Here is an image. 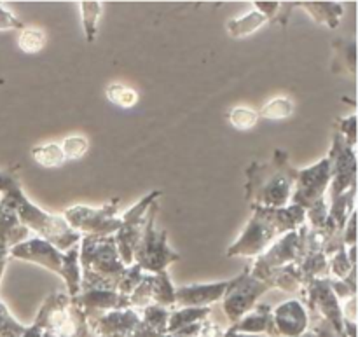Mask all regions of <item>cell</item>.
I'll return each mask as SVG.
<instances>
[{"label": "cell", "instance_id": "cell-1", "mask_svg": "<svg viewBox=\"0 0 358 337\" xmlns=\"http://www.w3.org/2000/svg\"><path fill=\"white\" fill-rule=\"evenodd\" d=\"M306 213L304 208L294 205L289 210L259 208L254 219L250 220L245 229L243 236L236 241L234 247L229 248V255H255L264 250L273 238L278 236L283 231L294 229L304 220Z\"/></svg>", "mask_w": 358, "mask_h": 337}, {"label": "cell", "instance_id": "cell-2", "mask_svg": "<svg viewBox=\"0 0 358 337\" xmlns=\"http://www.w3.org/2000/svg\"><path fill=\"white\" fill-rule=\"evenodd\" d=\"M10 254L17 259L37 262V264L45 266L51 271L59 273L63 278L69 282V289L72 296H76L79 290V266H77V257H79V248H73L66 255L56 250L55 245L48 243L45 240H30L27 243L16 245L10 250Z\"/></svg>", "mask_w": 358, "mask_h": 337}, {"label": "cell", "instance_id": "cell-3", "mask_svg": "<svg viewBox=\"0 0 358 337\" xmlns=\"http://www.w3.org/2000/svg\"><path fill=\"white\" fill-rule=\"evenodd\" d=\"M266 289H268V285L264 282L254 278V276H248L247 273L238 280H234V282L227 283V292L224 294V311H226V317L233 324L240 322L254 308L257 297Z\"/></svg>", "mask_w": 358, "mask_h": 337}, {"label": "cell", "instance_id": "cell-4", "mask_svg": "<svg viewBox=\"0 0 358 337\" xmlns=\"http://www.w3.org/2000/svg\"><path fill=\"white\" fill-rule=\"evenodd\" d=\"M152 219L154 215H150L149 224L145 226V234L140 236L138 245H136L135 248V254L136 259H138L140 268L161 273L164 269V266H166L168 262L178 259V255L173 254V252L166 247V241H164L166 233H154Z\"/></svg>", "mask_w": 358, "mask_h": 337}, {"label": "cell", "instance_id": "cell-5", "mask_svg": "<svg viewBox=\"0 0 358 337\" xmlns=\"http://www.w3.org/2000/svg\"><path fill=\"white\" fill-rule=\"evenodd\" d=\"M115 205L117 203L114 201L112 205H107L98 210L86 208V206H76V208L66 210L65 217L77 229L80 227V229L94 233V236H100V234H107L115 229H121L122 220L114 217Z\"/></svg>", "mask_w": 358, "mask_h": 337}, {"label": "cell", "instance_id": "cell-6", "mask_svg": "<svg viewBox=\"0 0 358 337\" xmlns=\"http://www.w3.org/2000/svg\"><path fill=\"white\" fill-rule=\"evenodd\" d=\"M332 178V168L331 159H324L318 163L317 166L308 168L299 175V182H297V191L294 194V201L297 206L304 208V206L317 205L322 199L325 187H327L329 180Z\"/></svg>", "mask_w": 358, "mask_h": 337}, {"label": "cell", "instance_id": "cell-7", "mask_svg": "<svg viewBox=\"0 0 358 337\" xmlns=\"http://www.w3.org/2000/svg\"><path fill=\"white\" fill-rule=\"evenodd\" d=\"M273 324L278 337H299L308 331L310 318L297 301H289L273 311Z\"/></svg>", "mask_w": 358, "mask_h": 337}, {"label": "cell", "instance_id": "cell-8", "mask_svg": "<svg viewBox=\"0 0 358 337\" xmlns=\"http://www.w3.org/2000/svg\"><path fill=\"white\" fill-rule=\"evenodd\" d=\"M299 248H301V241H299V238H297V234L296 233L287 234L283 240H280L278 243H276L275 247H273L271 250H269L268 254H266L264 257L257 262V266H255V271L252 276L257 280L261 278V276L264 278V276L268 275L273 268H278V266L294 261V259L297 257V252H299Z\"/></svg>", "mask_w": 358, "mask_h": 337}, {"label": "cell", "instance_id": "cell-9", "mask_svg": "<svg viewBox=\"0 0 358 337\" xmlns=\"http://www.w3.org/2000/svg\"><path fill=\"white\" fill-rule=\"evenodd\" d=\"M227 283H217V285H196L182 287L175 290V304L184 308H205L224 297Z\"/></svg>", "mask_w": 358, "mask_h": 337}, {"label": "cell", "instance_id": "cell-10", "mask_svg": "<svg viewBox=\"0 0 358 337\" xmlns=\"http://www.w3.org/2000/svg\"><path fill=\"white\" fill-rule=\"evenodd\" d=\"M231 332H238V334H268L269 337H278L275 331V324H273V311L268 306H257L254 311L236 322Z\"/></svg>", "mask_w": 358, "mask_h": 337}, {"label": "cell", "instance_id": "cell-11", "mask_svg": "<svg viewBox=\"0 0 358 337\" xmlns=\"http://www.w3.org/2000/svg\"><path fill=\"white\" fill-rule=\"evenodd\" d=\"M208 315H210L208 308H184V310L170 313V318H168L166 334H173V332L180 331V329L189 327V325L206 320V317H208Z\"/></svg>", "mask_w": 358, "mask_h": 337}, {"label": "cell", "instance_id": "cell-12", "mask_svg": "<svg viewBox=\"0 0 358 337\" xmlns=\"http://www.w3.org/2000/svg\"><path fill=\"white\" fill-rule=\"evenodd\" d=\"M268 21V17L264 14H261L259 10H252L247 16L240 17V20L229 21L227 24V30H229L231 37H245V35H250L257 30L259 27Z\"/></svg>", "mask_w": 358, "mask_h": 337}, {"label": "cell", "instance_id": "cell-13", "mask_svg": "<svg viewBox=\"0 0 358 337\" xmlns=\"http://www.w3.org/2000/svg\"><path fill=\"white\" fill-rule=\"evenodd\" d=\"M150 299L156 301L161 308L173 306L175 304V289L168 280V275L161 271L159 275L152 278V292H150Z\"/></svg>", "mask_w": 358, "mask_h": 337}, {"label": "cell", "instance_id": "cell-14", "mask_svg": "<svg viewBox=\"0 0 358 337\" xmlns=\"http://www.w3.org/2000/svg\"><path fill=\"white\" fill-rule=\"evenodd\" d=\"M303 7L306 10H310L311 14L315 16V20L318 21H324L325 24L329 27H336L339 23V17H341L343 13V7L338 6V3H303Z\"/></svg>", "mask_w": 358, "mask_h": 337}, {"label": "cell", "instance_id": "cell-15", "mask_svg": "<svg viewBox=\"0 0 358 337\" xmlns=\"http://www.w3.org/2000/svg\"><path fill=\"white\" fill-rule=\"evenodd\" d=\"M31 156L37 161L38 164H42L44 168H56L62 166L63 161H65V156L62 152V147L56 145V143H48V145L35 147L31 150Z\"/></svg>", "mask_w": 358, "mask_h": 337}, {"label": "cell", "instance_id": "cell-16", "mask_svg": "<svg viewBox=\"0 0 358 337\" xmlns=\"http://www.w3.org/2000/svg\"><path fill=\"white\" fill-rule=\"evenodd\" d=\"M107 96L115 105H121V107L126 108L133 107L138 101V94L135 91L126 86H119V84H112V86L107 87Z\"/></svg>", "mask_w": 358, "mask_h": 337}, {"label": "cell", "instance_id": "cell-17", "mask_svg": "<svg viewBox=\"0 0 358 337\" xmlns=\"http://www.w3.org/2000/svg\"><path fill=\"white\" fill-rule=\"evenodd\" d=\"M80 10L84 16V28H86L87 42L94 38V31H96V21L100 16L101 6L100 2H83L80 3Z\"/></svg>", "mask_w": 358, "mask_h": 337}, {"label": "cell", "instance_id": "cell-18", "mask_svg": "<svg viewBox=\"0 0 358 337\" xmlns=\"http://www.w3.org/2000/svg\"><path fill=\"white\" fill-rule=\"evenodd\" d=\"M292 114V101L287 100V98H276L271 100L268 105H264V108L261 110L262 117L268 119H285Z\"/></svg>", "mask_w": 358, "mask_h": 337}, {"label": "cell", "instance_id": "cell-19", "mask_svg": "<svg viewBox=\"0 0 358 337\" xmlns=\"http://www.w3.org/2000/svg\"><path fill=\"white\" fill-rule=\"evenodd\" d=\"M45 35L42 30H35V28H28L23 30L20 37V48L24 52H37L44 48Z\"/></svg>", "mask_w": 358, "mask_h": 337}, {"label": "cell", "instance_id": "cell-20", "mask_svg": "<svg viewBox=\"0 0 358 337\" xmlns=\"http://www.w3.org/2000/svg\"><path fill=\"white\" fill-rule=\"evenodd\" d=\"M259 114L250 108H234L229 114V121L238 129H250L257 124Z\"/></svg>", "mask_w": 358, "mask_h": 337}, {"label": "cell", "instance_id": "cell-21", "mask_svg": "<svg viewBox=\"0 0 358 337\" xmlns=\"http://www.w3.org/2000/svg\"><path fill=\"white\" fill-rule=\"evenodd\" d=\"M62 152L65 159H79L86 154L87 150V140L83 136H70L62 143Z\"/></svg>", "mask_w": 358, "mask_h": 337}, {"label": "cell", "instance_id": "cell-22", "mask_svg": "<svg viewBox=\"0 0 358 337\" xmlns=\"http://www.w3.org/2000/svg\"><path fill=\"white\" fill-rule=\"evenodd\" d=\"M27 332V327L17 324L13 317L7 318L2 325H0V337H23Z\"/></svg>", "mask_w": 358, "mask_h": 337}, {"label": "cell", "instance_id": "cell-23", "mask_svg": "<svg viewBox=\"0 0 358 337\" xmlns=\"http://www.w3.org/2000/svg\"><path fill=\"white\" fill-rule=\"evenodd\" d=\"M332 273H334L338 278H346L348 275V259H346V252L341 250L334 259L331 261Z\"/></svg>", "mask_w": 358, "mask_h": 337}, {"label": "cell", "instance_id": "cell-24", "mask_svg": "<svg viewBox=\"0 0 358 337\" xmlns=\"http://www.w3.org/2000/svg\"><path fill=\"white\" fill-rule=\"evenodd\" d=\"M0 28H21V23L13 14L0 7Z\"/></svg>", "mask_w": 358, "mask_h": 337}, {"label": "cell", "instance_id": "cell-25", "mask_svg": "<svg viewBox=\"0 0 358 337\" xmlns=\"http://www.w3.org/2000/svg\"><path fill=\"white\" fill-rule=\"evenodd\" d=\"M42 332H44V329L34 324L30 329H27V332H24L23 337H41Z\"/></svg>", "mask_w": 358, "mask_h": 337}, {"label": "cell", "instance_id": "cell-26", "mask_svg": "<svg viewBox=\"0 0 358 337\" xmlns=\"http://www.w3.org/2000/svg\"><path fill=\"white\" fill-rule=\"evenodd\" d=\"M7 318H10L9 311L6 310V306H3V304H0V325H2Z\"/></svg>", "mask_w": 358, "mask_h": 337}, {"label": "cell", "instance_id": "cell-27", "mask_svg": "<svg viewBox=\"0 0 358 337\" xmlns=\"http://www.w3.org/2000/svg\"><path fill=\"white\" fill-rule=\"evenodd\" d=\"M299 337H317V336H315L311 331H306V332H304V334H301Z\"/></svg>", "mask_w": 358, "mask_h": 337}, {"label": "cell", "instance_id": "cell-28", "mask_svg": "<svg viewBox=\"0 0 358 337\" xmlns=\"http://www.w3.org/2000/svg\"><path fill=\"white\" fill-rule=\"evenodd\" d=\"M41 337H58V336H55V334H52V332L44 331V332H42V336H41Z\"/></svg>", "mask_w": 358, "mask_h": 337}, {"label": "cell", "instance_id": "cell-29", "mask_svg": "<svg viewBox=\"0 0 358 337\" xmlns=\"http://www.w3.org/2000/svg\"><path fill=\"white\" fill-rule=\"evenodd\" d=\"M3 271V259H0V275H2Z\"/></svg>", "mask_w": 358, "mask_h": 337}]
</instances>
